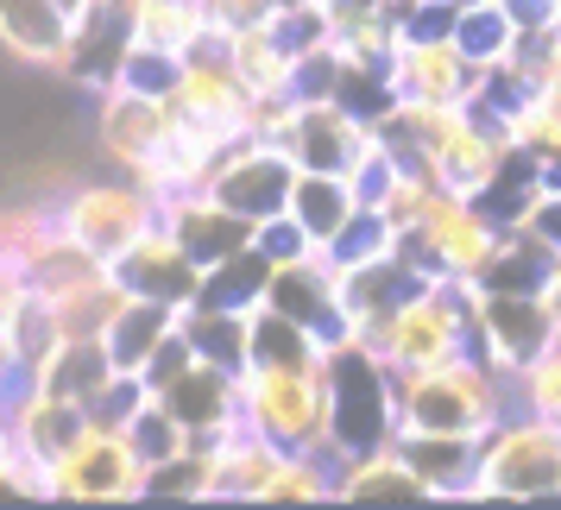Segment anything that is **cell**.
Masks as SVG:
<instances>
[{"label": "cell", "mask_w": 561, "mask_h": 510, "mask_svg": "<svg viewBox=\"0 0 561 510\" xmlns=\"http://www.w3.org/2000/svg\"><path fill=\"white\" fill-rule=\"evenodd\" d=\"M391 404H398V434H473L480 441L492 422L511 416V379L467 347L442 366L391 372Z\"/></svg>", "instance_id": "cell-1"}, {"label": "cell", "mask_w": 561, "mask_h": 510, "mask_svg": "<svg viewBox=\"0 0 561 510\" xmlns=\"http://www.w3.org/2000/svg\"><path fill=\"white\" fill-rule=\"evenodd\" d=\"M240 422L272 448H329V359L316 366H247Z\"/></svg>", "instance_id": "cell-2"}, {"label": "cell", "mask_w": 561, "mask_h": 510, "mask_svg": "<svg viewBox=\"0 0 561 510\" xmlns=\"http://www.w3.org/2000/svg\"><path fill=\"white\" fill-rule=\"evenodd\" d=\"M398 441V404H391V366L373 347L329 353V454H366Z\"/></svg>", "instance_id": "cell-3"}, {"label": "cell", "mask_w": 561, "mask_h": 510, "mask_svg": "<svg viewBox=\"0 0 561 510\" xmlns=\"http://www.w3.org/2000/svg\"><path fill=\"white\" fill-rule=\"evenodd\" d=\"M480 498H561V429L517 409L492 422L480 434V473H473V505Z\"/></svg>", "instance_id": "cell-4"}, {"label": "cell", "mask_w": 561, "mask_h": 510, "mask_svg": "<svg viewBox=\"0 0 561 510\" xmlns=\"http://www.w3.org/2000/svg\"><path fill=\"white\" fill-rule=\"evenodd\" d=\"M57 221H64L70 240H82L89 253L102 258V265H114L139 233L158 228V196L139 189L127 171H121V177H89L57 202Z\"/></svg>", "instance_id": "cell-5"}, {"label": "cell", "mask_w": 561, "mask_h": 510, "mask_svg": "<svg viewBox=\"0 0 561 510\" xmlns=\"http://www.w3.org/2000/svg\"><path fill=\"white\" fill-rule=\"evenodd\" d=\"M51 498H70V505H133L146 498V466L127 448V434L107 429V422H89L82 441L51 466Z\"/></svg>", "instance_id": "cell-6"}, {"label": "cell", "mask_w": 561, "mask_h": 510, "mask_svg": "<svg viewBox=\"0 0 561 510\" xmlns=\"http://www.w3.org/2000/svg\"><path fill=\"white\" fill-rule=\"evenodd\" d=\"M561 334L542 309V290H480L473 297V353L492 372H524L536 353H549Z\"/></svg>", "instance_id": "cell-7"}, {"label": "cell", "mask_w": 561, "mask_h": 510, "mask_svg": "<svg viewBox=\"0 0 561 510\" xmlns=\"http://www.w3.org/2000/svg\"><path fill=\"white\" fill-rule=\"evenodd\" d=\"M272 146H278L297 171H341V177H347L359 158L379 146V127H373V120H354L341 102H297Z\"/></svg>", "instance_id": "cell-8"}, {"label": "cell", "mask_w": 561, "mask_h": 510, "mask_svg": "<svg viewBox=\"0 0 561 510\" xmlns=\"http://www.w3.org/2000/svg\"><path fill=\"white\" fill-rule=\"evenodd\" d=\"M290 177H297V164L272 146V139H240L228 152L215 158V171H208V196L215 202H228L240 221H272L284 215V196H290Z\"/></svg>", "instance_id": "cell-9"}, {"label": "cell", "mask_w": 561, "mask_h": 510, "mask_svg": "<svg viewBox=\"0 0 561 510\" xmlns=\"http://www.w3.org/2000/svg\"><path fill=\"white\" fill-rule=\"evenodd\" d=\"M178 127V107L152 102V95H133L121 82L95 89V146L114 171H133L164 146V132Z\"/></svg>", "instance_id": "cell-10"}, {"label": "cell", "mask_w": 561, "mask_h": 510, "mask_svg": "<svg viewBox=\"0 0 561 510\" xmlns=\"http://www.w3.org/2000/svg\"><path fill=\"white\" fill-rule=\"evenodd\" d=\"M480 82L485 63H473L455 38H398L391 51V89L416 102H473Z\"/></svg>", "instance_id": "cell-11"}, {"label": "cell", "mask_w": 561, "mask_h": 510, "mask_svg": "<svg viewBox=\"0 0 561 510\" xmlns=\"http://www.w3.org/2000/svg\"><path fill=\"white\" fill-rule=\"evenodd\" d=\"M158 228L171 233L203 271L208 265H221L228 253H240V246H253V221H240V215H233L228 202H215L208 189L164 196V202H158Z\"/></svg>", "instance_id": "cell-12"}, {"label": "cell", "mask_w": 561, "mask_h": 510, "mask_svg": "<svg viewBox=\"0 0 561 510\" xmlns=\"http://www.w3.org/2000/svg\"><path fill=\"white\" fill-rule=\"evenodd\" d=\"M114 278L127 283L133 297H152V303H164V309H183V303H196V290H203V265L183 253L164 228H152L114 258Z\"/></svg>", "instance_id": "cell-13"}, {"label": "cell", "mask_w": 561, "mask_h": 510, "mask_svg": "<svg viewBox=\"0 0 561 510\" xmlns=\"http://www.w3.org/2000/svg\"><path fill=\"white\" fill-rule=\"evenodd\" d=\"M416 498H442V505H473V473H480V441L473 434H398Z\"/></svg>", "instance_id": "cell-14"}, {"label": "cell", "mask_w": 561, "mask_h": 510, "mask_svg": "<svg viewBox=\"0 0 561 510\" xmlns=\"http://www.w3.org/2000/svg\"><path fill=\"white\" fill-rule=\"evenodd\" d=\"M164 404H171V416H178L183 429H190V448H208V441H221L228 429H240V384H233V372H221V366H190L178 384H164L158 391Z\"/></svg>", "instance_id": "cell-15"}, {"label": "cell", "mask_w": 561, "mask_h": 510, "mask_svg": "<svg viewBox=\"0 0 561 510\" xmlns=\"http://www.w3.org/2000/svg\"><path fill=\"white\" fill-rule=\"evenodd\" d=\"M77 13L64 0H0V57L26 63V70H57L70 51Z\"/></svg>", "instance_id": "cell-16"}, {"label": "cell", "mask_w": 561, "mask_h": 510, "mask_svg": "<svg viewBox=\"0 0 561 510\" xmlns=\"http://www.w3.org/2000/svg\"><path fill=\"white\" fill-rule=\"evenodd\" d=\"M247 315L253 309H228V303H183L178 309V328H183V340L196 347V359L203 366H221V372H247Z\"/></svg>", "instance_id": "cell-17"}, {"label": "cell", "mask_w": 561, "mask_h": 510, "mask_svg": "<svg viewBox=\"0 0 561 510\" xmlns=\"http://www.w3.org/2000/svg\"><path fill=\"white\" fill-rule=\"evenodd\" d=\"M354 208H359V196L341 171H297V177H290V196H284V215H290L316 246H329L334 228H341Z\"/></svg>", "instance_id": "cell-18"}, {"label": "cell", "mask_w": 561, "mask_h": 510, "mask_svg": "<svg viewBox=\"0 0 561 510\" xmlns=\"http://www.w3.org/2000/svg\"><path fill=\"white\" fill-rule=\"evenodd\" d=\"M178 328V309L152 303V297H127V309L114 315L102 328V347H107V366H121V372H139L146 359H152V347L164 340V334Z\"/></svg>", "instance_id": "cell-19"}, {"label": "cell", "mask_w": 561, "mask_h": 510, "mask_svg": "<svg viewBox=\"0 0 561 510\" xmlns=\"http://www.w3.org/2000/svg\"><path fill=\"white\" fill-rule=\"evenodd\" d=\"M334 498H347V505H354V498H416V479H410L398 441L341 460V466H334Z\"/></svg>", "instance_id": "cell-20"}, {"label": "cell", "mask_w": 561, "mask_h": 510, "mask_svg": "<svg viewBox=\"0 0 561 510\" xmlns=\"http://www.w3.org/2000/svg\"><path fill=\"white\" fill-rule=\"evenodd\" d=\"M265 283H272V258L259 253V246H240L221 265H208L196 297L203 303H228V309H253V303H265Z\"/></svg>", "instance_id": "cell-21"}, {"label": "cell", "mask_w": 561, "mask_h": 510, "mask_svg": "<svg viewBox=\"0 0 561 510\" xmlns=\"http://www.w3.org/2000/svg\"><path fill=\"white\" fill-rule=\"evenodd\" d=\"M121 434H127V448L139 454V466H146V473H152V466H164V460H178L183 448H190V429L171 416V404H164L158 391L133 409L127 422H121Z\"/></svg>", "instance_id": "cell-22"}, {"label": "cell", "mask_w": 561, "mask_h": 510, "mask_svg": "<svg viewBox=\"0 0 561 510\" xmlns=\"http://www.w3.org/2000/svg\"><path fill=\"white\" fill-rule=\"evenodd\" d=\"M0 334H7V359H13V372H20V379H26L32 366H38V359H45L57 340H64V334H57L51 303H45L38 290H26V297L13 303V315L0 322Z\"/></svg>", "instance_id": "cell-23"}, {"label": "cell", "mask_w": 561, "mask_h": 510, "mask_svg": "<svg viewBox=\"0 0 561 510\" xmlns=\"http://www.w3.org/2000/svg\"><path fill=\"white\" fill-rule=\"evenodd\" d=\"M391 246H398V228H391L373 202H359L354 215L334 228V240L322 246V253H329L334 271H354V265H366V258H385Z\"/></svg>", "instance_id": "cell-24"}, {"label": "cell", "mask_w": 561, "mask_h": 510, "mask_svg": "<svg viewBox=\"0 0 561 510\" xmlns=\"http://www.w3.org/2000/svg\"><path fill=\"white\" fill-rule=\"evenodd\" d=\"M511 409L561 429V340L549 353H536L524 372H511Z\"/></svg>", "instance_id": "cell-25"}, {"label": "cell", "mask_w": 561, "mask_h": 510, "mask_svg": "<svg viewBox=\"0 0 561 510\" xmlns=\"http://www.w3.org/2000/svg\"><path fill=\"white\" fill-rule=\"evenodd\" d=\"M178 77H183V57L178 51H158V45H127L114 82L133 89V95H152V102H171L178 95Z\"/></svg>", "instance_id": "cell-26"}, {"label": "cell", "mask_w": 561, "mask_h": 510, "mask_svg": "<svg viewBox=\"0 0 561 510\" xmlns=\"http://www.w3.org/2000/svg\"><path fill=\"white\" fill-rule=\"evenodd\" d=\"M146 397H152V384L139 379V372H121V366H114V372H107V384L102 391H95V397H89V422H107V429H121V422H127L133 409L146 404Z\"/></svg>", "instance_id": "cell-27"}, {"label": "cell", "mask_w": 561, "mask_h": 510, "mask_svg": "<svg viewBox=\"0 0 561 510\" xmlns=\"http://www.w3.org/2000/svg\"><path fill=\"white\" fill-rule=\"evenodd\" d=\"M190 366H196V347L183 340V328H171V334H164V340L152 347V359L139 366V379L152 384V391H164V384H178Z\"/></svg>", "instance_id": "cell-28"}, {"label": "cell", "mask_w": 561, "mask_h": 510, "mask_svg": "<svg viewBox=\"0 0 561 510\" xmlns=\"http://www.w3.org/2000/svg\"><path fill=\"white\" fill-rule=\"evenodd\" d=\"M253 246L272 258V265H290V258H304L316 240H309V233L290 221V215H272V221H259V228H253Z\"/></svg>", "instance_id": "cell-29"}, {"label": "cell", "mask_w": 561, "mask_h": 510, "mask_svg": "<svg viewBox=\"0 0 561 510\" xmlns=\"http://www.w3.org/2000/svg\"><path fill=\"white\" fill-rule=\"evenodd\" d=\"M542 309H549V322H556V334H561V265L549 271V283H542Z\"/></svg>", "instance_id": "cell-30"}, {"label": "cell", "mask_w": 561, "mask_h": 510, "mask_svg": "<svg viewBox=\"0 0 561 510\" xmlns=\"http://www.w3.org/2000/svg\"><path fill=\"white\" fill-rule=\"evenodd\" d=\"M7 384H20V372H13V359H7V334H0V391Z\"/></svg>", "instance_id": "cell-31"}, {"label": "cell", "mask_w": 561, "mask_h": 510, "mask_svg": "<svg viewBox=\"0 0 561 510\" xmlns=\"http://www.w3.org/2000/svg\"><path fill=\"white\" fill-rule=\"evenodd\" d=\"M549 13H556V26H561V0H549Z\"/></svg>", "instance_id": "cell-32"}, {"label": "cell", "mask_w": 561, "mask_h": 510, "mask_svg": "<svg viewBox=\"0 0 561 510\" xmlns=\"http://www.w3.org/2000/svg\"><path fill=\"white\" fill-rule=\"evenodd\" d=\"M556 32H561V26H556Z\"/></svg>", "instance_id": "cell-33"}]
</instances>
